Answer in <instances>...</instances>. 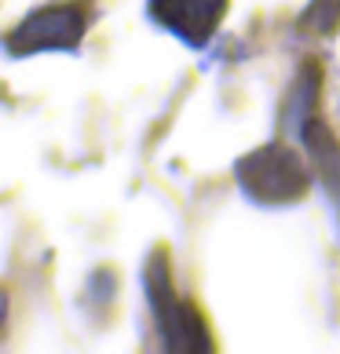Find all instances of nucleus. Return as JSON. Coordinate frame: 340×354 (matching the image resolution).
Returning a JSON list of instances; mask_svg holds the SVG:
<instances>
[{"label": "nucleus", "mask_w": 340, "mask_h": 354, "mask_svg": "<svg viewBox=\"0 0 340 354\" xmlns=\"http://www.w3.org/2000/svg\"><path fill=\"white\" fill-rule=\"evenodd\" d=\"M234 176H238L242 190L249 194L260 205H289L300 201L311 187V176L304 161L282 142H267L253 153H245L238 165H234Z\"/></svg>", "instance_id": "f257e3e1"}, {"label": "nucleus", "mask_w": 340, "mask_h": 354, "mask_svg": "<svg viewBox=\"0 0 340 354\" xmlns=\"http://www.w3.org/2000/svg\"><path fill=\"white\" fill-rule=\"evenodd\" d=\"M168 278H172V274H168V252L158 248V252L150 256V263H147V274H143V288H147L154 322H158V329L165 336V347H172V351H205V347H213L202 314L194 310V304H183Z\"/></svg>", "instance_id": "f03ea898"}, {"label": "nucleus", "mask_w": 340, "mask_h": 354, "mask_svg": "<svg viewBox=\"0 0 340 354\" xmlns=\"http://www.w3.org/2000/svg\"><path fill=\"white\" fill-rule=\"evenodd\" d=\"M91 22V0H51L30 11L15 30L8 33L11 55H33V51H73Z\"/></svg>", "instance_id": "7ed1b4c3"}, {"label": "nucleus", "mask_w": 340, "mask_h": 354, "mask_svg": "<svg viewBox=\"0 0 340 354\" xmlns=\"http://www.w3.org/2000/svg\"><path fill=\"white\" fill-rule=\"evenodd\" d=\"M227 4L231 0H147V15L187 48H202L224 22Z\"/></svg>", "instance_id": "20e7f679"}, {"label": "nucleus", "mask_w": 340, "mask_h": 354, "mask_svg": "<svg viewBox=\"0 0 340 354\" xmlns=\"http://www.w3.org/2000/svg\"><path fill=\"white\" fill-rule=\"evenodd\" d=\"M304 139H307L311 153L319 157V172H322L325 190H330V198H333V201H337V208H340V147L333 142L330 128L319 124L315 117H311V121L304 124Z\"/></svg>", "instance_id": "39448f33"}, {"label": "nucleus", "mask_w": 340, "mask_h": 354, "mask_svg": "<svg viewBox=\"0 0 340 354\" xmlns=\"http://www.w3.org/2000/svg\"><path fill=\"white\" fill-rule=\"evenodd\" d=\"M319 99V62H307L304 73L296 77L293 95H289V124L296 132H304V124L311 121V106Z\"/></svg>", "instance_id": "423d86ee"}, {"label": "nucleus", "mask_w": 340, "mask_h": 354, "mask_svg": "<svg viewBox=\"0 0 340 354\" xmlns=\"http://www.w3.org/2000/svg\"><path fill=\"white\" fill-rule=\"evenodd\" d=\"M304 22L315 26L319 33H333L340 26V0H315V4L304 11Z\"/></svg>", "instance_id": "0eeeda50"}]
</instances>
